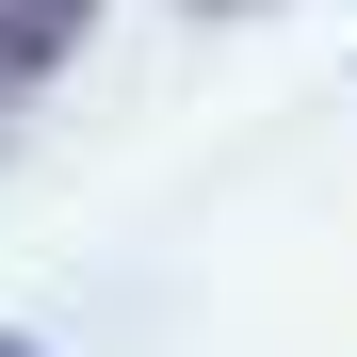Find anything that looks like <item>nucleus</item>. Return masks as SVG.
Returning <instances> with one entry per match:
<instances>
[{
  "instance_id": "obj_2",
  "label": "nucleus",
  "mask_w": 357,
  "mask_h": 357,
  "mask_svg": "<svg viewBox=\"0 0 357 357\" xmlns=\"http://www.w3.org/2000/svg\"><path fill=\"white\" fill-rule=\"evenodd\" d=\"M0 357H49V341H17V325H0Z\"/></svg>"
},
{
  "instance_id": "obj_3",
  "label": "nucleus",
  "mask_w": 357,
  "mask_h": 357,
  "mask_svg": "<svg viewBox=\"0 0 357 357\" xmlns=\"http://www.w3.org/2000/svg\"><path fill=\"white\" fill-rule=\"evenodd\" d=\"M195 17H227V0H195Z\"/></svg>"
},
{
  "instance_id": "obj_1",
  "label": "nucleus",
  "mask_w": 357,
  "mask_h": 357,
  "mask_svg": "<svg viewBox=\"0 0 357 357\" xmlns=\"http://www.w3.org/2000/svg\"><path fill=\"white\" fill-rule=\"evenodd\" d=\"M0 17H17V49H33V66H66V33L98 17V0H0Z\"/></svg>"
}]
</instances>
